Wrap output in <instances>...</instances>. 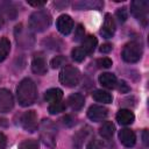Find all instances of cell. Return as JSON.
<instances>
[{
	"label": "cell",
	"instance_id": "cell-1",
	"mask_svg": "<svg viewBox=\"0 0 149 149\" xmlns=\"http://www.w3.org/2000/svg\"><path fill=\"white\" fill-rule=\"evenodd\" d=\"M37 97L36 84L30 78H24L20 81L16 88V98L21 106L27 107L35 102Z\"/></svg>",
	"mask_w": 149,
	"mask_h": 149
},
{
	"label": "cell",
	"instance_id": "cell-2",
	"mask_svg": "<svg viewBox=\"0 0 149 149\" xmlns=\"http://www.w3.org/2000/svg\"><path fill=\"white\" fill-rule=\"evenodd\" d=\"M50 24H51V15L47 10L40 9V10L34 12L29 16L28 27L31 31L42 33L47 30L50 27Z\"/></svg>",
	"mask_w": 149,
	"mask_h": 149
},
{
	"label": "cell",
	"instance_id": "cell-3",
	"mask_svg": "<svg viewBox=\"0 0 149 149\" xmlns=\"http://www.w3.org/2000/svg\"><path fill=\"white\" fill-rule=\"evenodd\" d=\"M59 80L66 87H74L80 81V72L72 65H65L59 72Z\"/></svg>",
	"mask_w": 149,
	"mask_h": 149
},
{
	"label": "cell",
	"instance_id": "cell-4",
	"mask_svg": "<svg viewBox=\"0 0 149 149\" xmlns=\"http://www.w3.org/2000/svg\"><path fill=\"white\" fill-rule=\"evenodd\" d=\"M14 34H15L16 43H17L21 48L30 49V48L34 45V43H35L34 35H33V33L30 31V29H26V28L23 27V24H17V26L15 27Z\"/></svg>",
	"mask_w": 149,
	"mask_h": 149
},
{
	"label": "cell",
	"instance_id": "cell-5",
	"mask_svg": "<svg viewBox=\"0 0 149 149\" xmlns=\"http://www.w3.org/2000/svg\"><path fill=\"white\" fill-rule=\"evenodd\" d=\"M122 59L127 63H136L141 59L142 57V47L140 43L132 41L129 43H127L123 47L122 50Z\"/></svg>",
	"mask_w": 149,
	"mask_h": 149
},
{
	"label": "cell",
	"instance_id": "cell-6",
	"mask_svg": "<svg viewBox=\"0 0 149 149\" xmlns=\"http://www.w3.org/2000/svg\"><path fill=\"white\" fill-rule=\"evenodd\" d=\"M56 128L50 120H44L41 125V140L45 146L54 149L56 146Z\"/></svg>",
	"mask_w": 149,
	"mask_h": 149
},
{
	"label": "cell",
	"instance_id": "cell-7",
	"mask_svg": "<svg viewBox=\"0 0 149 149\" xmlns=\"http://www.w3.org/2000/svg\"><path fill=\"white\" fill-rule=\"evenodd\" d=\"M130 12L143 24L147 23L148 12H149V1L147 0H134L130 3Z\"/></svg>",
	"mask_w": 149,
	"mask_h": 149
},
{
	"label": "cell",
	"instance_id": "cell-8",
	"mask_svg": "<svg viewBox=\"0 0 149 149\" xmlns=\"http://www.w3.org/2000/svg\"><path fill=\"white\" fill-rule=\"evenodd\" d=\"M20 123L27 132H35L37 129V115L35 111H28L24 112L20 119Z\"/></svg>",
	"mask_w": 149,
	"mask_h": 149
},
{
	"label": "cell",
	"instance_id": "cell-9",
	"mask_svg": "<svg viewBox=\"0 0 149 149\" xmlns=\"http://www.w3.org/2000/svg\"><path fill=\"white\" fill-rule=\"evenodd\" d=\"M14 107V98L10 91L0 88V113H7Z\"/></svg>",
	"mask_w": 149,
	"mask_h": 149
},
{
	"label": "cell",
	"instance_id": "cell-10",
	"mask_svg": "<svg viewBox=\"0 0 149 149\" xmlns=\"http://www.w3.org/2000/svg\"><path fill=\"white\" fill-rule=\"evenodd\" d=\"M56 26H57V29H58V31L61 34L69 35L73 29V20H72V17L70 15L63 14L57 19Z\"/></svg>",
	"mask_w": 149,
	"mask_h": 149
},
{
	"label": "cell",
	"instance_id": "cell-11",
	"mask_svg": "<svg viewBox=\"0 0 149 149\" xmlns=\"http://www.w3.org/2000/svg\"><path fill=\"white\" fill-rule=\"evenodd\" d=\"M107 108L101 105H92L87 111V116L90 120L94 122L102 121L107 116Z\"/></svg>",
	"mask_w": 149,
	"mask_h": 149
},
{
	"label": "cell",
	"instance_id": "cell-12",
	"mask_svg": "<svg viewBox=\"0 0 149 149\" xmlns=\"http://www.w3.org/2000/svg\"><path fill=\"white\" fill-rule=\"evenodd\" d=\"M100 33H101L102 37H105V38L113 37V35L115 33V22H114V19L108 13L105 15V21H104V24H102V28H101Z\"/></svg>",
	"mask_w": 149,
	"mask_h": 149
},
{
	"label": "cell",
	"instance_id": "cell-13",
	"mask_svg": "<svg viewBox=\"0 0 149 149\" xmlns=\"http://www.w3.org/2000/svg\"><path fill=\"white\" fill-rule=\"evenodd\" d=\"M119 140H120V142H121L125 147L130 148V147H133V146L135 144V142H136V135H135V133H134L132 129H129V128H123V129H121V130L119 132Z\"/></svg>",
	"mask_w": 149,
	"mask_h": 149
},
{
	"label": "cell",
	"instance_id": "cell-14",
	"mask_svg": "<svg viewBox=\"0 0 149 149\" xmlns=\"http://www.w3.org/2000/svg\"><path fill=\"white\" fill-rule=\"evenodd\" d=\"M104 1L101 0H80L73 2L74 9H101Z\"/></svg>",
	"mask_w": 149,
	"mask_h": 149
},
{
	"label": "cell",
	"instance_id": "cell-15",
	"mask_svg": "<svg viewBox=\"0 0 149 149\" xmlns=\"http://www.w3.org/2000/svg\"><path fill=\"white\" fill-rule=\"evenodd\" d=\"M31 70L34 73L37 74H44L48 71L47 62L42 55H35L31 59Z\"/></svg>",
	"mask_w": 149,
	"mask_h": 149
},
{
	"label": "cell",
	"instance_id": "cell-16",
	"mask_svg": "<svg viewBox=\"0 0 149 149\" xmlns=\"http://www.w3.org/2000/svg\"><path fill=\"white\" fill-rule=\"evenodd\" d=\"M134 113L129 109H126V108H122L120 109L118 113H116V121L120 123V125H123V126H127V125H130L134 122Z\"/></svg>",
	"mask_w": 149,
	"mask_h": 149
},
{
	"label": "cell",
	"instance_id": "cell-17",
	"mask_svg": "<svg viewBox=\"0 0 149 149\" xmlns=\"http://www.w3.org/2000/svg\"><path fill=\"white\" fill-rule=\"evenodd\" d=\"M99 83L106 88H113L116 86V77L111 72H104L99 76Z\"/></svg>",
	"mask_w": 149,
	"mask_h": 149
},
{
	"label": "cell",
	"instance_id": "cell-18",
	"mask_svg": "<svg viewBox=\"0 0 149 149\" xmlns=\"http://www.w3.org/2000/svg\"><path fill=\"white\" fill-rule=\"evenodd\" d=\"M68 104L73 111H79L83 108L85 104V99L80 93H72L68 99Z\"/></svg>",
	"mask_w": 149,
	"mask_h": 149
},
{
	"label": "cell",
	"instance_id": "cell-19",
	"mask_svg": "<svg viewBox=\"0 0 149 149\" xmlns=\"http://www.w3.org/2000/svg\"><path fill=\"white\" fill-rule=\"evenodd\" d=\"M0 13L2 15H6L7 17H9L10 20H14L16 17L17 10L15 8V6L9 2V1H3L0 3Z\"/></svg>",
	"mask_w": 149,
	"mask_h": 149
},
{
	"label": "cell",
	"instance_id": "cell-20",
	"mask_svg": "<svg viewBox=\"0 0 149 149\" xmlns=\"http://www.w3.org/2000/svg\"><path fill=\"white\" fill-rule=\"evenodd\" d=\"M63 98V91L61 88L54 87V88H49L48 91H45L44 93V99L48 102H57L61 101V99Z\"/></svg>",
	"mask_w": 149,
	"mask_h": 149
},
{
	"label": "cell",
	"instance_id": "cell-21",
	"mask_svg": "<svg viewBox=\"0 0 149 149\" xmlns=\"http://www.w3.org/2000/svg\"><path fill=\"white\" fill-rule=\"evenodd\" d=\"M114 130H115L114 123L112 121H105L99 128V134L102 139H111L114 134Z\"/></svg>",
	"mask_w": 149,
	"mask_h": 149
},
{
	"label": "cell",
	"instance_id": "cell-22",
	"mask_svg": "<svg viewBox=\"0 0 149 149\" xmlns=\"http://www.w3.org/2000/svg\"><path fill=\"white\" fill-rule=\"evenodd\" d=\"M97 44H98L97 38H95L94 36H92V35H88V36H86L85 38H83V42H81V45H80V47H81V48L85 50V52L88 55V54H91V52L94 51Z\"/></svg>",
	"mask_w": 149,
	"mask_h": 149
},
{
	"label": "cell",
	"instance_id": "cell-23",
	"mask_svg": "<svg viewBox=\"0 0 149 149\" xmlns=\"http://www.w3.org/2000/svg\"><path fill=\"white\" fill-rule=\"evenodd\" d=\"M92 97H93V99L95 101L102 102V104H109L113 100L111 93H108L107 91H104V90H95L92 93Z\"/></svg>",
	"mask_w": 149,
	"mask_h": 149
},
{
	"label": "cell",
	"instance_id": "cell-24",
	"mask_svg": "<svg viewBox=\"0 0 149 149\" xmlns=\"http://www.w3.org/2000/svg\"><path fill=\"white\" fill-rule=\"evenodd\" d=\"M88 128L85 127V128H81L79 132H77L74 135H73V148L74 149H80L83 143H84V139L87 136L88 134Z\"/></svg>",
	"mask_w": 149,
	"mask_h": 149
},
{
	"label": "cell",
	"instance_id": "cell-25",
	"mask_svg": "<svg viewBox=\"0 0 149 149\" xmlns=\"http://www.w3.org/2000/svg\"><path fill=\"white\" fill-rule=\"evenodd\" d=\"M10 51V42L7 37L0 38V62H3Z\"/></svg>",
	"mask_w": 149,
	"mask_h": 149
},
{
	"label": "cell",
	"instance_id": "cell-26",
	"mask_svg": "<svg viewBox=\"0 0 149 149\" xmlns=\"http://www.w3.org/2000/svg\"><path fill=\"white\" fill-rule=\"evenodd\" d=\"M66 108V105L63 102V101H57V102H52L49 105V113L50 114H59L62 112H64Z\"/></svg>",
	"mask_w": 149,
	"mask_h": 149
},
{
	"label": "cell",
	"instance_id": "cell-27",
	"mask_svg": "<svg viewBox=\"0 0 149 149\" xmlns=\"http://www.w3.org/2000/svg\"><path fill=\"white\" fill-rule=\"evenodd\" d=\"M71 56L76 62H81L85 59V57L87 56V54L85 52V50L81 47H77L71 51Z\"/></svg>",
	"mask_w": 149,
	"mask_h": 149
},
{
	"label": "cell",
	"instance_id": "cell-28",
	"mask_svg": "<svg viewBox=\"0 0 149 149\" xmlns=\"http://www.w3.org/2000/svg\"><path fill=\"white\" fill-rule=\"evenodd\" d=\"M19 149H40L36 140H24L19 144Z\"/></svg>",
	"mask_w": 149,
	"mask_h": 149
},
{
	"label": "cell",
	"instance_id": "cell-29",
	"mask_svg": "<svg viewBox=\"0 0 149 149\" xmlns=\"http://www.w3.org/2000/svg\"><path fill=\"white\" fill-rule=\"evenodd\" d=\"M65 62H66L65 57H63V56H56V57H54V58L51 59V63H50V64H51V68L56 69V68H59V66L64 65Z\"/></svg>",
	"mask_w": 149,
	"mask_h": 149
},
{
	"label": "cell",
	"instance_id": "cell-30",
	"mask_svg": "<svg viewBox=\"0 0 149 149\" xmlns=\"http://www.w3.org/2000/svg\"><path fill=\"white\" fill-rule=\"evenodd\" d=\"M97 65L99 68H102V69H108L112 66V59H109L108 57H102V58H99L97 61Z\"/></svg>",
	"mask_w": 149,
	"mask_h": 149
},
{
	"label": "cell",
	"instance_id": "cell-31",
	"mask_svg": "<svg viewBox=\"0 0 149 149\" xmlns=\"http://www.w3.org/2000/svg\"><path fill=\"white\" fill-rule=\"evenodd\" d=\"M116 17L120 22H125L128 17V12H127V8L126 7H121L116 10Z\"/></svg>",
	"mask_w": 149,
	"mask_h": 149
},
{
	"label": "cell",
	"instance_id": "cell-32",
	"mask_svg": "<svg viewBox=\"0 0 149 149\" xmlns=\"http://www.w3.org/2000/svg\"><path fill=\"white\" fill-rule=\"evenodd\" d=\"M102 147H104V143H102L100 140L93 139V140H91V141L87 143L86 149H101Z\"/></svg>",
	"mask_w": 149,
	"mask_h": 149
},
{
	"label": "cell",
	"instance_id": "cell-33",
	"mask_svg": "<svg viewBox=\"0 0 149 149\" xmlns=\"http://www.w3.org/2000/svg\"><path fill=\"white\" fill-rule=\"evenodd\" d=\"M84 34H85V30H84V27L83 24H78L77 28L74 29V37L73 40L74 41H80L84 38Z\"/></svg>",
	"mask_w": 149,
	"mask_h": 149
},
{
	"label": "cell",
	"instance_id": "cell-34",
	"mask_svg": "<svg viewBox=\"0 0 149 149\" xmlns=\"http://www.w3.org/2000/svg\"><path fill=\"white\" fill-rule=\"evenodd\" d=\"M111 50H112V44H109V43H105L100 47V52H102V54H108Z\"/></svg>",
	"mask_w": 149,
	"mask_h": 149
},
{
	"label": "cell",
	"instance_id": "cell-35",
	"mask_svg": "<svg viewBox=\"0 0 149 149\" xmlns=\"http://www.w3.org/2000/svg\"><path fill=\"white\" fill-rule=\"evenodd\" d=\"M6 144H7V137L3 133L0 132V149H3L6 147Z\"/></svg>",
	"mask_w": 149,
	"mask_h": 149
},
{
	"label": "cell",
	"instance_id": "cell-36",
	"mask_svg": "<svg viewBox=\"0 0 149 149\" xmlns=\"http://www.w3.org/2000/svg\"><path fill=\"white\" fill-rule=\"evenodd\" d=\"M28 5L34 6V7H41L43 5H45V1H27Z\"/></svg>",
	"mask_w": 149,
	"mask_h": 149
},
{
	"label": "cell",
	"instance_id": "cell-37",
	"mask_svg": "<svg viewBox=\"0 0 149 149\" xmlns=\"http://www.w3.org/2000/svg\"><path fill=\"white\" fill-rule=\"evenodd\" d=\"M142 139H143V143H144L146 146H148V144H149V136H148V130H147V129L143 130V133H142Z\"/></svg>",
	"mask_w": 149,
	"mask_h": 149
},
{
	"label": "cell",
	"instance_id": "cell-38",
	"mask_svg": "<svg viewBox=\"0 0 149 149\" xmlns=\"http://www.w3.org/2000/svg\"><path fill=\"white\" fill-rule=\"evenodd\" d=\"M119 90H120L121 92H128V91H129V87H128V85H127L125 81H121V83H120V86H119Z\"/></svg>",
	"mask_w": 149,
	"mask_h": 149
},
{
	"label": "cell",
	"instance_id": "cell-39",
	"mask_svg": "<svg viewBox=\"0 0 149 149\" xmlns=\"http://www.w3.org/2000/svg\"><path fill=\"white\" fill-rule=\"evenodd\" d=\"M69 2L68 1H63V2H55V6L56 7H64V6H68Z\"/></svg>",
	"mask_w": 149,
	"mask_h": 149
},
{
	"label": "cell",
	"instance_id": "cell-40",
	"mask_svg": "<svg viewBox=\"0 0 149 149\" xmlns=\"http://www.w3.org/2000/svg\"><path fill=\"white\" fill-rule=\"evenodd\" d=\"M2 26H3V16H2V14L0 13V29L2 28Z\"/></svg>",
	"mask_w": 149,
	"mask_h": 149
}]
</instances>
